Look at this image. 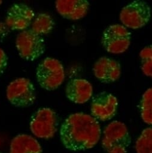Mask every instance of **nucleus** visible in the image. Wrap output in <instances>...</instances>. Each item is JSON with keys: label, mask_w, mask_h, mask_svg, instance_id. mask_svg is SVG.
Segmentation results:
<instances>
[{"label": "nucleus", "mask_w": 152, "mask_h": 153, "mask_svg": "<svg viewBox=\"0 0 152 153\" xmlns=\"http://www.w3.org/2000/svg\"><path fill=\"white\" fill-rule=\"evenodd\" d=\"M58 117L55 112L47 108L38 109L32 116L30 129L37 137L50 139L57 131Z\"/></svg>", "instance_id": "0eeeda50"}, {"label": "nucleus", "mask_w": 152, "mask_h": 153, "mask_svg": "<svg viewBox=\"0 0 152 153\" xmlns=\"http://www.w3.org/2000/svg\"><path fill=\"white\" fill-rule=\"evenodd\" d=\"M151 18V8L144 1L137 0L124 7L120 11L119 18L126 28L134 30L142 28Z\"/></svg>", "instance_id": "20e7f679"}, {"label": "nucleus", "mask_w": 152, "mask_h": 153, "mask_svg": "<svg viewBox=\"0 0 152 153\" xmlns=\"http://www.w3.org/2000/svg\"><path fill=\"white\" fill-rule=\"evenodd\" d=\"M101 130L94 117L85 113L70 115L60 129L61 140L63 146L71 151L91 149L99 142Z\"/></svg>", "instance_id": "f257e3e1"}, {"label": "nucleus", "mask_w": 152, "mask_h": 153, "mask_svg": "<svg viewBox=\"0 0 152 153\" xmlns=\"http://www.w3.org/2000/svg\"><path fill=\"white\" fill-rule=\"evenodd\" d=\"M93 94L91 84L84 79L70 80L65 87L66 97L76 104H83L90 100Z\"/></svg>", "instance_id": "ddd939ff"}, {"label": "nucleus", "mask_w": 152, "mask_h": 153, "mask_svg": "<svg viewBox=\"0 0 152 153\" xmlns=\"http://www.w3.org/2000/svg\"><path fill=\"white\" fill-rule=\"evenodd\" d=\"M16 46L21 57L28 61L37 59L45 51L43 39L31 30L22 31L18 35Z\"/></svg>", "instance_id": "6e6552de"}, {"label": "nucleus", "mask_w": 152, "mask_h": 153, "mask_svg": "<svg viewBox=\"0 0 152 153\" xmlns=\"http://www.w3.org/2000/svg\"><path fill=\"white\" fill-rule=\"evenodd\" d=\"M118 106L117 98L107 92H101L92 98L91 111L96 120L106 121L111 120L116 115Z\"/></svg>", "instance_id": "1a4fd4ad"}, {"label": "nucleus", "mask_w": 152, "mask_h": 153, "mask_svg": "<svg viewBox=\"0 0 152 153\" xmlns=\"http://www.w3.org/2000/svg\"><path fill=\"white\" fill-rule=\"evenodd\" d=\"M2 4V1H0V5Z\"/></svg>", "instance_id": "aec40b11"}, {"label": "nucleus", "mask_w": 152, "mask_h": 153, "mask_svg": "<svg viewBox=\"0 0 152 153\" xmlns=\"http://www.w3.org/2000/svg\"><path fill=\"white\" fill-rule=\"evenodd\" d=\"M6 94L9 101L19 108L30 106L36 99L34 85L27 78H18L12 81L7 88Z\"/></svg>", "instance_id": "423d86ee"}, {"label": "nucleus", "mask_w": 152, "mask_h": 153, "mask_svg": "<svg viewBox=\"0 0 152 153\" xmlns=\"http://www.w3.org/2000/svg\"><path fill=\"white\" fill-rule=\"evenodd\" d=\"M65 76L63 65L55 58H45L37 68V82L42 88L47 91H53L58 88L63 84Z\"/></svg>", "instance_id": "7ed1b4c3"}, {"label": "nucleus", "mask_w": 152, "mask_h": 153, "mask_svg": "<svg viewBox=\"0 0 152 153\" xmlns=\"http://www.w3.org/2000/svg\"><path fill=\"white\" fill-rule=\"evenodd\" d=\"M90 4L86 0H59L55 2L57 12L63 18L77 21L88 13Z\"/></svg>", "instance_id": "f8f14e48"}, {"label": "nucleus", "mask_w": 152, "mask_h": 153, "mask_svg": "<svg viewBox=\"0 0 152 153\" xmlns=\"http://www.w3.org/2000/svg\"><path fill=\"white\" fill-rule=\"evenodd\" d=\"M137 153H152V127L144 129L135 142Z\"/></svg>", "instance_id": "f3484780"}, {"label": "nucleus", "mask_w": 152, "mask_h": 153, "mask_svg": "<svg viewBox=\"0 0 152 153\" xmlns=\"http://www.w3.org/2000/svg\"><path fill=\"white\" fill-rule=\"evenodd\" d=\"M140 113L142 120L147 124L152 125V88L142 95L140 102Z\"/></svg>", "instance_id": "dca6fc26"}, {"label": "nucleus", "mask_w": 152, "mask_h": 153, "mask_svg": "<svg viewBox=\"0 0 152 153\" xmlns=\"http://www.w3.org/2000/svg\"><path fill=\"white\" fill-rule=\"evenodd\" d=\"M54 25V21L49 15L39 13L34 18L31 30L41 36V35L49 34L53 30Z\"/></svg>", "instance_id": "2eb2a0df"}, {"label": "nucleus", "mask_w": 152, "mask_h": 153, "mask_svg": "<svg viewBox=\"0 0 152 153\" xmlns=\"http://www.w3.org/2000/svg\"><path fill=\"white\" fill-rule=\"evenodd\" d=\"M10 153H42L38 142L28 134H19L10 143Z\"/></svg>", "instance_id": "4468645a"}, {"label": "nucleus", "mask_w": 152, "mask_h": 153, "mask_svg": "<svg viewBox=\"0 0 152 153\" xmlns=\"http://www.w3.org/2000/svg\"><path fill=\"white\" fill-rule=\"evenodd\" d=\"M8 58L4 51L0 48V75L5 70L7 65Z\"/></svg>", "instance_id": "6ab92c4d"}, {"label": "nucleus", "mask_w": 152, "mask_h": 153, "mask_svg": "<svg viewBox=\"0 0 152 153\" xmlns=\"http://www.w3.org/2000/svg\"><path fill=\"white\" fill-rule=\"evenodd\" d=\"M35 13L28 6L19 3L15 4L8 10L6 23L12 30L24 31L32 23Z\"/></svg>", "instance_id": "9d476101"}, {"label": "nucleus", "mask_w": 152, "mask_h": 153, "mask_svg": "<svg viewBox=\"0 0 152 153\" xmlns=\"http://www.w3.org/2000/svg\"><path fill=\"white\" fill-rule=\"evenodd\" d=\"M131 143L128 128L120 121H112L104 130L102 146L107 153H126Z\"/></svg>", "instance_id": "f03ea898"}, {"label": "nucleus", "mask_w": 152, "mask_h": 153, "mask_svg": "<svg viewBox=\"0 0 152 153\" xmlns=\"http://www.w3.org/2000/svg\"><path fill=\"white\" fill-rule=\"evenodd\" d=\"M93 72L95 78L104 84L117 81L121 75V65L116 60L106 56L99 58L94 64Z\"/></svg>", "instance_id": "9b49d317"}, {"label": "nucleus", "mask_w": 152, "mask_h": 153, "mask_svg": "<svg viewBox=\"0 0 152 153\" xmlns=\"http://www.w3.org/2000/svg\"><path fill=\"white\" fill-rule=\"evenodd\" d=\"M131 34L123 25H111L103 32L101 44L105 50L113 54L125 52L129 47Z\"/></svg>", "instance_id": "39448f33"}, {"label": "nucleus", "mask_w": 152, "mask_h": 153, "mask_svg": "<svg viewBox=\"0 0 152 153\" xmlns=\"http://www.w3.org/2000/svg\"><path fill=\"white\" fill-rule=\"evenodd\" d=\"M0 153H1V152H0Z\"/></svg>", "instance_id": "412c9836"}, {"label": "nucleus", "mask_w": 152, "mask_h": 153, "mask_svg": "<svg viewBox=\"0 0 152 153\" xmlns=\"http://www.w3.org/2000/svg\"><path fill=\"white\" fill-rule=\"evenodd\" d=\"M139 58L142 73L152 78V45L144 48L139 52Z\"/></svg>", "instance_id": "a211bd4d"}]
</instances>
